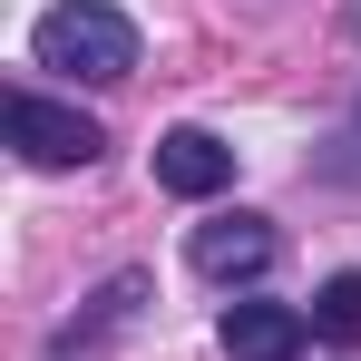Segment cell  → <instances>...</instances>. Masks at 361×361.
I'll return each instance as SVG.
<instances>
[{
	"mask_svg": "<svg viewBox=\"0 0 361 361\" xmlns=\"http://www.w3.org/2000/svg\"><path fill=\"white\" fill-rule=\"evenodd\" d=\"M30 68L118 88V78H137V20H127L118 0H59V10H39V30H30Z\"/></svg>",
	"mask_w": 361,
	"mask_h": 361,
	"instance_id": "6da1fadb",
	"label": "cell"
},
{
	"mask_svg": "<svg viewBox=\"0 0 361 361\" xmlns=\"http://www.w3.org/2000/svg\"><path fill=\"white\" fill-rule=\"evenodd\" d=\"M10 147H20V166H98L108 157V127L88 118V108H59L49 88H10Z\"/></svg>",
	"mask_w": 361,
	"mask_h": 361,
	"instance_id": "7a4b0ae2",
	"label": "cell"
},
{
	"mask_svg": "<svg viewBox=\"0 0 361 361\" xmlns=\"http://www.w3.org/2000/svg\"><path fill=\"white\" fill-rule=\"evenodd\" d=\"M274 254H283V235H274L264 215H215V225L185 235V264H195L205 283H254V274H274Z\"/></svg>",
	"mask_w": 361,
	"mask_h": 361,
	"instance_id": "3957f363",
	"label": "cell"
},
{
	"mask_svg": "<svg viewBox=\"0 0 361 361\" xmlns=\"http://www.w3.org/2000/svg\"><path fill=\"white\" fill-rule=\"evenodd\" d=\"M157 185L185 195V205H205V195L235 185V147H225L215 127H166V137H157Z\"/></svg>",
	"mask_w": 361,
	"mask_h": 361,
	"instance_id": "277c9868",
	"label": "cell"
},
{
	"mask_svg": "<svg viewBox=\"0 0 361 361\" xmlns=\"http://www.w3.org/2000/svg\"><path fill=\"white\" fill-rule=\"evenodd\" d=\"M215 342H225L235 361H302V342H312V312H293V302H225Z\"/></svg>",
	"mask_w": 361,
	"mask_h": 361,
	"instance_id": "5b68a950",
	"label": "cell"
},
{
	"mask_svg": "<svg viewBox=\"0 0 361 361\" xmlns=\"http://www.w3.org/2000/svg\"><path fill=\"white\" fill-rule=\"evenodd\" d=\"M147 302V274H118V283H98V302L78 312V322H59L49 332V361H78V352H98L108 332H127V312Z\"/></svg>",
	"mask_w": 361,
	"mask_h": 361,
	"instance_id": "8992f818",
	"label": "cell"
},
{
	"mask_svg": "<svg viewBox=\"0 0 361 361\" xmlns=\"http://www.w3.org/2000/svg\"><path fill=\"white\" fill-rule=\"evenodd\" d=\"M312 332H332V342H361V274H332V283L312 293Z\"/></svg>",
	"mask_w": 361,
	"mask_h": 361,
	"instance_id": "52a82bcc",
	"label": "cell"
},
{
	"mask_svg": "<svg viewBox=\"0 0 361 361\" xmlns=\"http://www.w3.org/2000/svg\"><path fill=\"white\" fill-rule=\"evenodd\" d=\"M342 30H352V39H361V0H352V10H342Z\"/></svg>",
	"mask_w": 361,
	"mask_h": 361,
	"instance_id": "ba28073f",
	"label": "cell"
}]
</instances>
